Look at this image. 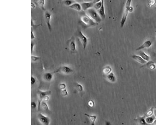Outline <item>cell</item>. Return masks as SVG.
Wrapping results in <instances>:
<instances>
[{
    "label": "cell",
    "instance_id": "6da1fadb",
    "mask_svg": "<svg viewBox=\"0 0 156 125\" xmlns=\"http://www.w3.org/2000/svg\"><path fill=\"white\" fill-rule=\"evenodd\" d=\"M80 23L82 27L85 29L94 27L98 25V24L93 20L84 11L81 12Z\"/></svg>",
    "mask_w": 156,
    "mask_h": 125
},
{
    "label": "cell",
    "instance_id": "7a4b0ae2",
    "mask_svg": "<svg viewBox=\"0 0 156 125\" xmlns=\"http://www.w3.org/2000/svg\"><path fill=\"white\" fill-rule=\"evenodd\" d=\"M131 2H132V0H128L126 1L125 4L122 17L120 21V27L121 28L123 27L126 21L129 12H130L129 9L130 6H131Z\"/></svg>",
    "mask_w": 156,
    "mask_h": 125
},
{
    "label": "cell",
    "instance_id": "3957f363",
    "mask_svg": "<svg viewBox=\"0 0 156 125\" xmlns=\"http://www.w3.org/2000/svg\"><path fill=\"white\" fill-rule=\"evenodd\" d=\"M87 14L93 20L98 24L102 20V19L100 16L97 10L93 8L88 9L87 11Z\"/></svg>",
    "mask_w": 156,
    "mask_h": 125
},
{
    "label": "cell",
    "instance_id": "277c9868",
    "mask_svg": "<svg viewBox=\"0 0 156 125\" xmlns=\"http://www.w3.org/2000/svg\"><path fill=\"white\" fill-rule=\"evenodd\" d=\"M51 94V92L50 91H43L38 90L37 92V97H38L37 109L38 111L40 110L41 104L45 97L47 96H49Z\"/></svg>",
    "mask_w": 156,
    "mask_h": 125
},
{
    "label": "cell",
    "instance_id": "5b68a950",
    "mask_svg": "<svg viewBox=\"0 0 156 125\" xmlns=\"http://www.w3.org/2000/svg\"><path fill=\"white\" fill-rule=\"evenodd\" d=\"M76 36L79 38L82 43L83 49L85 50L87 47L88 42L87 38L82 33V31L79 29H78L77 31Z\"/></svg>",
    "mask_w": 156,
    "mask_h": 125
},
{
    "label": "cell",
    "instance_id": "8992f818",
    "mask_svg": "<svg viewBox=\"0 0 156 125\" xmlns=\"http://www.w3.org/2000/svg\"><path fill=\"white\" fill-rule=\"evenodd\" d=\"M37 118L38 121L42 125H50L51 120L48 117L39 113L37 115Z\"/></svg>",
    "mask_w": 156,
    "mask_h": 125
},
{
    "label": "cell",
    "instance_id": "52a82bcc",
    "mask_svg": "<svg viewBox=\"0 0 156 125\" xmlns=\"http://www.w3.org/2000/svg\"><path fill=\"white\" fill-rule=\"evenodd\" d=\"M73 70L67 66L63 65L60 67L55 71H54L55 73H61L65 74L68 75L73 72Z\"/></svg>",
    "mask_w": 156,
    "mask_h": 125
},
{
    "label": "cell",
    "instance_id": "ba28073f",
    "mask_svg": "<svg viewBox=\"0 0 156 125\" xmlns=\"http://www.w3.org/2000/svg\"><path fill=\"white\" fill-rule=\"evenodd\" d=\"M52 14L49 11L46 10L44 11V18L45 22L49 30L51 32L52 30V26L51 24V19Z\"/></svg>",
    "mask_w": 156,
    "mask_h": 125
},
{
    "label": "cell",
    "instance_id": "9c48e42d",
    "mask_svg": "<svg viewBox=\"0 0 156 125\" xmlns=\"http://www.w3.org/2000/svg\"><path fill=\"white\" fill-rule=\"evenodd\" d=\"M68 45L70 50L72 53H75L77 52L76 45L75 39L74 37H72L67 41Z\"/></svg>",
    "mask_w": 156,
    "mask_h": 125
},
{
    "label": "cell",
    "instance_id": "30bf717a",
    "mask_svg": "<svg viewBox=\"0 0 156 125\" xmlns=\"http://www.w3.org/2000/svg\"><path fill=\"white\" fill-rule=\"evenodd\" d=\"M98 0H95L90 2H84L81 4L83 11H87L91 8H93L94 5Z\"/></svg>",
    "mask_w": 156,
    "mask_h": 125
},
{
    "label": "cell",
    "instance_id": "8fae6325",
    "mask_svg": "<svg viewBox=\"0 0 156 125\" xmlns=\"http://www.w3.org/2000/svg\"><path fill=\"white\" fill-rule=\"evenodd\" d=\"M152 45V42L151 41L146 40L141 45L136 49V50L139 51L143 49L148 48L151 46Z\"/></svg>",
    "mask_w": 156,
    "mask_h": 125
},
{
    "label": "cell",
    "instance_id": "7c38bea8",
    "mask_svg": "<svg viewBox=\"0 0 156 125\" xmlns=\"http://www.w3.org/2000/svg\"><path fill=\"white\" fill-rule=\"evenodd\" d=\"M55 73L54 72H47L44 74L43 75V79L44 81L46 82H50L52 80L53 77V75Z\"/></svg>",
    "mask_w": 156,
    "mask_h": 125
},
{
    "label": "cell",
    "instance_id": "4fadbf2b",
    "mask_svg": "<svg viewBox=\"0 0 156 125\" xmlns=\"http://www.w3.org/2000/svg\"><path fill=\"white\" fill-rule=\"evenodd\" d=\"M102 1V4L101 8L97 10L101 18L102 19H104L106 17L105 12V9L104 1Z\"/></svg>",
    "mask_w": 156,
    "mask_h": 125
},
{
    "label": "cell",
    "instance_id": "5bb4252c",
    "mask_svg": "<svg viewBox=\"0 0 156 125\" xmlns=\"http://www.w3.org/2000/svg\"><path fill=\"white\" fill-rule=\"evenodd\" d=\"M145 117V116H139L135 119V121L138 125H149L146 123Z\"/></svg>",
    "mask_w": 156,
    "mask_h": 125
},
{
    "label": "cell",
    "instance_id": "9a60e30c",
    "mask_svg": "<svg viewBox=\"0 0 156 125\" xmlns=\"http://www.w3.org/2000/svg\"><path fill=\"white\" fill-rule=\"evenodd\" d=\"M132 57L135 61H137L140 64H143L144 65L146 64L147 62L142 59L140 56L138 55H133L132 56Z\"/></svg>",
    "mask_w": 156,
    "mask_h": 125
},
{
    "label": "cell",
    "instance_id": "2e32d148",
    "mask_svg": "<svg viewBox=\"0 0 156 125\" xmlns=\"http://www.w3.org/2000/svg\"><path fill=\"white\" fill-rule=\"evenodd\" d=\"M34 2L38 7L41 8L42 10L45 11L46 9L45 8L44 5L45 4V0H35Z\"/></svg>",
    "mask_w": 156,
    "mask_h": 125
},
{
    "label": "cell",
    "instance_id": "e0dca14e",
    "mask_svg": "<svg viewBox=\"0 0 156 125\" xmlns=\"http://www.w3.org/2000/svg\"><path fill=\"white\" fill-rule=\"evenodd\" d=\"M144 66H146V67H147L149 69L151 70H153L155 69L156 68L155 63L150 60L147 62L146 64L144 65L143 67Z\"/></svg>",
    "mask_w": 156,
    "mask_h": 125
},
{
    "label": "cell",
    "instance_id": "ac0fdd59",
    "mask_svg": "<svg viewBox=\"0 0 156 125\" xmlns=\"http://www.w3.org/2000/svg\"><path fill=\"white\" fill-rule=\"evenodd\" d=\"M145 121L147 124L149 125H152L156 119L154 116L153 115L151 116H145Z\"/></svg>",
    "mask_w": 156,
    "mask_h": 125
},
{
    "label": "cell",
    "instance_id": "d6986e66",
    "mask_svg": "<svg viewBox=\"0 0 156 125\" xmlns=\"http://www.w3.org/2000/svg\"><path fill=\"white\" fill-rule=\"evenodd\" d=\"M69 7L71 9H74L78 11H81L82 10L81 4L78 3H75Z\"/></svg>",
    "mask_w": 156,
    "mask_h": 125
},
{
    "label": "cell",
    "instance_id": "ffe728a7",
    "mask_svg": "<svg viewBox=\"0 0 156 125\" xmlns=\"http://www.w3.org/2000/svg\"><path fill=\"white\" fill-rule=\"evenodd\" d=\"M85 115L87 116L89 118L91 125H95L96 120L97 118V116L96 115H90L87 113H85Z\"/></svg>",
    "mask_w": 156,
    "mask_h": 125
},
{
    "label": "cell",
    "instance_id": "44dd1931",
    "mask_svg": "<svg viewBox=\"0 0 156 125\" xmlns=\"http://www.w3.org/2000/svg\"><path fill=\"white\" fill-rule=\"evenodd\" d=\"M41 108V109L45 112H49L50 111V109L47 104L46 102H45L44 101H42L40 105V109Z\"/></svg>",
    "mask_w": 156,
    "mask_h": 125
},
{
    "label": "cell",
    "instance_id": "7402d4cb",
    "mask_svg": "<svg viewBox=\"0 0 156 125\" xmlns=\"http://www.w3.org/2000/svg\"><path fill=\"white\" fill-rule=\"evenodd\" d=\"M106 78L108 81L112 83H114L116 81V78L113 73L111 72L106 76Z\"/></svg>",
    "mask_w": 156,
    "mask_h": 125
},
{
    "label": "cell",
    "instance_id": "603a6c76",
    "mask_svg": "<svg viewBox=\"0 0 156 125\" xmlns=\"http://www.w3.org/2000/svg\"><path fill=\"white\" fill-rule=\"evenodd\" d=\"M139 56L147 62H148L150 60V57L142 51H141L139 52Z\"/></svg>",
    "mask_w": 156,
    "mask_h": 125
},
{
    "label": "cell",
    "instance_id": "cb8c5ba5",
    "mask_svg": "<svg viewBox=\"0 0 156 125\" xmlns=\"http://www.w3.org/2000/svg\"><path fill=\"white\" fill-rule=\"evenodd\" d=\"M112 69L110 66H106L103 69V73L105 75H109L110 73L112 72Z\"/></svg>",
    "mask_w": 156,
    "mask_h": 125
},
{
    "label": "cell",
    "instance_id": "d4e9b609",
    "mask_svg": "<svg viewBox=\"0 0 156 125\" xmlns=\"http://www.w3.org/2000/svg\"><path fill=\"white\" fill-rule=\"evenodd\" d=\"M102 4V1L99 0L94 5L93 8L96 10H98L101 7Z\"/></svg>",
    "mask_w": 156,
    "mask_h": 125
},
{
    "label": "cell",
    "instance_id": "484cf974",
    "mask_svg": "<svg viewBox=\"0 0 156 125\" xmlns=\"http://www.w3.org/2000/svg\"><path fill=\"white\" fill-rule=\"evenodd\" d=\"M62 2L64 5L69 7L76 2L74 0H64L62 1Z\"/></svg>",
    "mask_w": 156,
    "mask_h": 125
},
{
    "label": "cell",
    "instance_id": "4316f807",
    "mask_svg": "<svg viewBox=\"0 0 156 125\" xmlns=\"http://www.w3.org/2000/svg\"><path fill=\"white\" fill-rule=\"evenodd\" d=\"M154 107H152L151 109L149 110L146 112V114H145V116L146 117H148L154 115Z\"/></svg>",
    "mask_w": 156,
    "mask_h": 125
},
{
    "label": "cell",
    "instance_id": "83f0119b",
    "mask_svg": "<svg viewBox=\"0 0 156 125\" xmlns=\"http://www.w3.org/2000/svg\"><path fill=\"white\" fill-rule=\"evenodd\" d=\"M150 58V60L153 61L156 64V52L152 53Z\"/></svg>",
    "mask_w": 156,
    "mask_h": 125
},
{
    "label": "cell",
    "instance_id": "f1b7e54d",
    "mask_svg": "<svg viewBox=\"0 0 156 125\" xmlns=\"http://www.w3.org/2000/svg\"><path fill=\"white\" fill-rule=\"evenodd\" d=\"M39 59H40V58L38 56H33V55H32L31 56V60H32V62H36L39 60Z\"/></svg>",
    "mask_w": 156,
    "mask_h": 125
},
{
    "label": "cell",
    "instance_id": "f546056e",
    "mask_svg": "<svg viewBox=\"0 0 156 125\" xmlns=\"http://www.w3.org/2000/svg\"><path fill=\"white\" fill-rule=\"evenodd\" d=\"M156 4V0H150L149 2L148 5L150 7H153Z\"/></svg>",
    "mask_w": 156,
    "mask_h": 125
},
{
    "label": "cell",
    "instance_id": "4dcf8cb0",
    "mask_svg": "<svg viewBox=\"0 0 156 125\" xmlns=\"http://www.w3.org/2000/svg\"><path fill=\"white\" fill-rule=\"evenodd\" d=\"M88 105L90 107H93L94 106V103L92 100H89L88 102Z\"/></svg>",
    "mask_w": 156,
    "mask_h": 125
},
{
    "label": "cell",
    "instance_id": "1f68e13d",
    "mask_svg": "<svg viewBox=\"0 0 156 125\" xmlns=\"http://www.w3.org/2000/svg\"><path fill=\"white\" fill-rule=\"evenodd\" d=\"M59 87L60 89H62V90H64L66 88V85L64 83H62V84H59Z\"/></svg>",
    "mask_w": 156,
    "mask_h": 125
},
{
    "label": "cell",
    "instance_id": "d6a6232c",
    "mask_svg": "<svg viewBox=\"0 0 156 125\" xmlns=\"http://www.w3.org/2000/svg\"><path fill=\"white\" fill-rule=\"evenodd\" d=\"M61 94L63 96H66L67 95L68 93H67L66 89H64V90H62V91L61 92Z\"/></svg>",
    "mask_w": 156,
    "mask_h": 125
},
{
    "label": "cell",
    "instance_id": "836d02e7",
    "mask_svg": "<svg viewBox=\"0 0 156 125\" xmlns=\"http://www.w3.org/2000/svg\"><path fill=\"white\" fill-rule=\"evenodd\" d=\"M77 88L78 90H79V91H81L83 90V87H82V85H80L79 84H77Z\"/></svg>",
    "mask_w": 156,
    "mask_h": 125
},
{
    "label": "cell",
    "instance_id": "e575fe53",
    "mask_svg": "<svg viewBox=\"0 0 156 125\" xmlns=\"http://www.w3.org/2000/svg\"><path fill=\"white\" fill-rule=\"evenodd\" d=\"M35 82H36V79L34 77L32 76L31 77V84L32 85H34L35 84Z\"/></svg>",
    "mask_w": 156,
    "mask_h": 125
},
{
    "label": "cell",
    "instance_id": "d590c367",
    "mask_svg": "<svg viewBox=\"0 0 156 125\" xmlns=\"http://www.w3.org/2000/svg\"><path fill=\"white\" fill-rule=\"evenodd\" d=\"M36 107V103L34 102H33L31 103V107L33 109H35Z\"/></svg>",
    "mask_w": 156,
    "mask_h": 125
},
{
    "label": "cell",
    "instance_id": "8d00e7d4",
    "mask_svg": "<svg viewBox=\"0 0 156 125\" xmlns=\"http://www.w3.org/2000/svg\"><path fill=\"white\" fill-rule=\"evenodd\" d=\"M34 45H35V44L32 42V43H31V52L32 53H33V51H34Z\"/></svg>",
    "mask_w": 156,
    "mask_h": 125
},
{
    "label": "cell",
    "instance_id": "74e56055",
    "mask_svg": "<svg viewBox=\"0 0 156 125\" xmlns=\"http://www.w3.org/2000/svg\"><path fill=\"white\" fill-rule=\"evenodd\" d=\"M49 96H47L45 97V98L44 99L43 101H44L45 102H47L49 100Z\"/></svg>",
    "mask_w": 156,
    "mask_h": 125
},
{
    "label": "cell",
    "instance_id": "f35d334b",
    "mask_svg": "<svg viewBox=\"0 0 156 125\" xmlns=\"http://www.w3.org/2000/svg\"><path fill=\"white\" fill-rule=\"evenodd\" d=\"M31 7H32V9H34L36 7V4L34 2H32L31 3Z\"/></svg>",
    "mask_w": 156,
    "mask_h": 125
},
{
    "label": "cell",
    "instance_id": "ab89813d",
    "mask_svg": "<svg viewBox=\"0 0 156 125\" xmlns=\"http://www.w3.org/2000/svg\"><path fill=\"white\" fill-rule=\"evenodd\" d=\"M31 33H32V34H31V38H32V39H34L35 38V36L33 31H32Z\"/></svg>",
    "mask_w": 156,
    "mask_h": 125
},
{
    "label": "cell",
    "instance_id": "60d3db41",
    "mask_svg": "<svg viewBox=\"0 0 156 125\" xmlns=\"http://www.w3.org/2000/svg\"><path fill=\"white\" fill-rule=\"evenodd\" d=\"M134 10V8L132 6H130L129 8V11L130 12H132Z\"/></svg>",
    "mask_w": 156,
    "mask_h": 125
},
{
    "label": "cell",
    "instance_id": "b9f144b4",
    "mask_svg": "<svg viewBox=\"0 0 156 125\" xmlns=\"http://www.w3.org/2000/svg\"><path fill=\"white\" fill-rule=\"evenodd\" d=\"M105 125H112L111 123L109 121H106L105 123Z\"/></svg>",
    "mask_w": 156,
    "mask_h": 125
},
{
    "label": "cell",
    "instance_id": "7bdbcfd3",
    "mask_svg": "<svg viewBox=\"0 0 156 125\" xmlns=\"http://www.w3.org/2000/svg\"><path fill=\"white\" fill-rule=\"evenodd\" d=\"M154 115L156 119V108H154Z\"/></svg>",
    "mask_w": 156,
    "mask_h": 125
},
{
    "label": "cell",
    "instance_id": "ee69618b",
    "mask_svg": "<svg viewBox=\"0 0 156 125\" xmlns=\"http://www.w3.org/2000/svg\"><path fill=\"white\" fill-rule=\"evenodd\" d=\"M155 33H156V29L155 30Z\"/></svg>",
    "mask_w": 156,
    "mask_h": 125
}]
</instances>
